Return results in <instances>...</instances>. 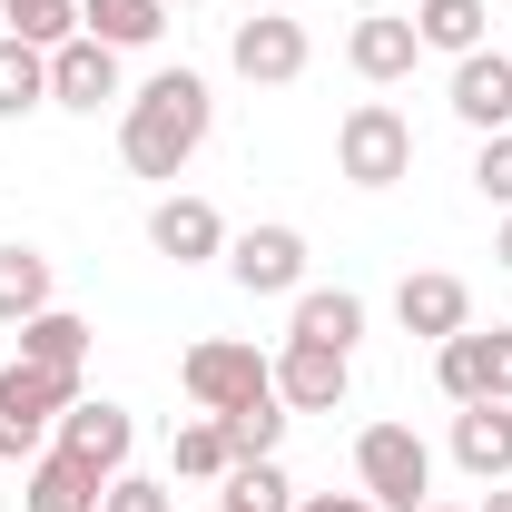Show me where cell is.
I'll return each instance as SVG.
<instances>
[{
    "mask_svg": "<svg viewBox=\"0 0 512 512\" xmlns=\"http://www.w3.org/2000/svg\"><path fill=\"white\" fill-rule=\"evenodd\" d=\"M217 512H296V483L276 473V453H256V463H237L217 483Z\"/></svg>",
    "mask_w": 512,
    "mask_h": 512,
    "instance_id": "cell-25",
    "label": "cell"
},
{
    "mask_svg": "<svg viewBox=\"0 0 512 512\" xmlns=\"http://www.w3.org/2000/svg\"><path fill=\"white\" fill-rule=\"evenodd\" d=\"M30 109H50V50L0 30V119H30Z\"/></svg>",
    "mask_w": 512,
    "mask_h": 512,
    "instance_id": "cell-23",
    "label": "cell"
},
{
    "mask_svg": "<svg viewBox=\"0 0 512 512\" xmlns=\"http://www.w3.org/2000/svg\"><path fill=\"white\" fill-rule=\"evenodd\" d=\"M345 60H355V79H375V89L414 79V60H424V40H414V10H365V20L345 30Z\"/></svg>",
    "mask_w": 512,
    "mask_h": 512,
    "instance_id": "cell-12",
    "label": "cell"
},
{
    "mask_svg": "<svg viewBox=\"0 0 512 512\" xmlns=\"http://www.w3.org/2000/svg\"><path fill=\"white\" fill-rule=\"evenodd\" d=\"M109 99H119V50H109V40H89V30H79V40H60V50H50V109L99 119Z\"/></svg>",
    "mask_w": 512,
    "mask_h": 512,
    "instance_id": "cell-9",
    "label": "cell"
},
{
    "mask_svg": "<svg viewBox=\"0 0 512 512\" xmlns=\"http://www.w3.org/2000/svg\"><path fill=\"white\" fill-rule=\"evenodd\" d=\"M394 325H404V335H424V345H444V335L473 325V286L444 276V266H414V276L394 286Z\"/></svg>",
    "mask_w": 512,
    "mask_h": 512,
    "instance_id": "cell-10",
    "label": "cell"
},
{
    "mask_svg": "<svg viewBox=\"0 0 512 512\" xmlns=\"http://www.w3.org/2000/svg\"><path fill=\"white\" fill-rule=\"evenodd\" d=\"M434 375L453 404H512V325H463L434 345Z\"/></svg>",
    "mask_w": 512,
    "mask_h": 512,
    "instance_id": "cell-6",
    "label": "cell"
},
{
    "mask_svg": "<svg viewBox=\"0 0 512 512\" xmlns=\"http://www.w3.org/2000/svg\"><path fill=\"white\" fill-rule=\"evenodd\" d=\"M473 188H483V197L512 217V128H503V138H483V158H473Z\"/></svg>",
    "mask_w": 512,
    "mask_h": 512,
    "instance_id": "cell-28",
    "label": "cell"
},
{
    "mask_svg": "<svg viewBox=\"0 0 512 512\" xmlns=\"http://www.w3.org/2000/svg\"><path fill=\"white\" fill-rule=\"evenodd\" d=\"M50 444L79 453L89 473H128V444H138V424H128L119 404H89V394H79V404L60 414V434H50Z\"/></svg>",
    "mask_w": 512,
    "mask_h": 512,
    "instance_id": "cell-15",
    "label": "cell"
},
{
    "mask_svg": "<svg viewBox=\"0 0 512 512\" xmlns=\"http://www.w3.org/2000/svg\"><path fill=\"white\" fill-rule=\"evenodd\" d=\"M286 335H296V345H335V355H355V335H365V296H355V286H306Z\"/></svg>",
    "mask_w": 512,
    "mask_h": 512,
    "instance_id": "cell-18",
    "label": "cell"
},
{
    "mask_svg": "<svg viewBox=\"0 0 512 512\" xmlns=\"http://www.w3.org/2000/svg\"><path fill=\"white\" fill-rule=\"evenodd\" d=\"M207 128H217V89L197 69H158L138 99H119V158L138 178H178L207 148Z\"/></svg>",
    "mask_w": 512,
    "mask_h": 512,
    "instance_id": "cell-1",
    "label": "cell"
},
{
    "mask_svg": "<svg viewBox=\"0 0 512 512\" xmlns=\"http://www.w3.org/2000/svg\"><path fill=\"white\" fill-rule=\"evenodd\" d=\"M148 247L168 256V266H207V256H227V217L207 197H158L148 207Z\"/></svg>",
    "mask_w": 512,
    "mask_h": 512,
    "instance_id": "cell-14",
    "label": "cell"
},
{
    "mask_svg": "<svg viewBox=\"0 0 512 512\" xmlns=\"http://www.w3.org/2000/svg\"><path fill=\"white\" fill-rule=\"evenodd\" d=\"M453 463L473 483H512V404H463L453 414Z\"/></svg>",
    "mask_w": 512,
    "mask_h": 512,
    "instance_id": "cell-16",
    "label": "cell"
},
{
    "mask_svg": "<svg viewBox=\"0 0 512 512\" xmlns=\"http://www.w3.org/2000/svg\"><path fill=\"white\" fill-rule=\"evenodd\" d=\"M60 296H50V256L40 247H0V325L20 335L30 316H50Z\"/></svg>",
    "mask_w": 512,
    "mask_h": 512,
    "instance_id": "cell-20",
    "label": "cell"
},
{
    "mask_svg": "<svg viewBox=\"0 0 512 512\" xmlns=\"http://www.w3.org/2000/svg\"><path fill=\"white\" fill-rule=\"evenodd\" d=\"M266 10H296V0H266Z\"/></svg>",
    "mask_w": 512,
    "mask_h": 512,
    "instance_id": "cell-34",
    "label": "cell"
},
{
    "mask_svg": "<svg viewBox=\"0 0 512 512\" xmlns=\"http://www.w3.org/2000/svg\"><path fill=\"white\" fill-rule=\"evenodd\" d=\"M99 493H109V473H89L79 453H40L30 463V483H20V512H99Z\"/></svg>",
    "mask_w": 512,
    "mask_h": 512,
    "instance_id": "cell-17",
    "label": "cell"
},
{
    "mask_svg": "<svg viewBox=\"0 0 512 512\" xmlns=\"http://www.w3.org/2000/svg\"><path fill=\"white\" fill-rule=\"evenodd\" d=\"M424 512H463V503H424Z\"/></svg>",
    "mask_w": 512,
    "mask_h": 512,
    "instance_id": "cell-33",
    "label": "cell"
},
{
    "mask_svg": "<svg viewBox=\"0 0 512 512\" xmlns=\"http://www.w3.org/2000/svg\"><path fill=\"white\" fill-rule=\"evenodd\" d=\"M296 512H375L365 493H296Z\"/></svg>",
    "mask_w": 512,
    "mask_h": 512,
    "instance_id": "cell-30",
    "label": "cell"
},
{
    "mask_svg": "<svg viewBox=\"0 0 512 512\" xmlns=\"http://www.w3.org/2000/svg\"><path fill=\"white\" fill-rule=\"evenodd\" d=\"M168 10H197V0H168Z\"/></svg>",
    "mask_w": 512,
    "mask_h": 512,
    "instance_id": "cell-35",
    "label": "cell"
},
{
    "mask_svg": "<svg viewBox=\"0 0 512 512\" xmlns=\"http://www.w3.org/2000/svg\"><path fill=\"white\" fill-rule=\"evenodd\" d=\"M483 30H493V10H483V0H414V40H424V50H444V60H473V50H483Z\"/></svg>",
    "mask_w": 512,
    "mask_h": 512,
    "instance_id": "cell-19",
    "label": "cell"
},
{
    "mask_svg": "<svg viewBox=\"0 0 512 512\" xmlns=\"http://www.w3.org/2000/svg\"><path fill=\"white\" fill-rule=\"evenodd\" d=\"M20 365H50V375H79V365H89V316H69V306L30 316V325H20Z\"/></svg>",
    "mask_w": 512,
    "mask_h": 512,
    "instance_id": "cell-21",
    "label": "cell"
},
{
    "mask_svg": "<svg viewBox=\"0 0 512 512\" xmlns=\"http://www.w3.org/2000/svg\"><path fill=\"white\" fill-rule=\"evenodd\" d=\"M69 404H79V375H50V365H0V463H40Z\"/></svg>",
    "mask_w": 512,
    "mask_h": 512,
    "instance_id": "cell-4",
    "label": "cell"
},
{
    "mask_svg": "<svg viewBox=\"0 0 512 512\" xmlns=\"http://www.w3.org/2000/svg\"><path fill=\"white\" fill-rule=\"evenodd\" d=\"M227 60H237V79H256V89H286V79H306V20L296 10H256V20H237L227 30Z\"/></svg>",
    "mask_w": 512,
    "mask_h": 512,
    "instance_id": "cell-7",
    "label": "cell"
},
{
    "mask_svg": "<svg viewBox=\"0 0 512 512\" xmlns=\"http://www.w3.org/2000/svg\"><path fill=\"white\" fill-rule=\"evenodd\" d=\"M335 178H345V188H394V178H414V119L384 109V99H355V109L335 119Z\"/></svg>",
    "mask_w": 512,
    "mask_h": 512,
    "instance_id": "cell-3",
    "label": "cell"
},
{
    "mask_svg": "<svg viewBox=\"0 0 512 512\" xmlns=\"http://www.w3.org/2000/svg\"><path fill=\"white\" fill-rule=\"evenodd\" d=\"M227 424V444H237V463H256V453H276L286 444V404L276 394H256V404H237V414H217Z\"/></svg>",
    "mask_w": 512,
    "mask_h": 512,
    "instance_id": "cell-27",
    "label": "cell"
},
{
    "mask_svg": "<svg viewBox=\"0 0 512 512\" xmlns=\"http://www.w3.org/2000/svg\"><path fill=\"white\" fill-rule=\"evenodd\" d=\"M0 30L30 50H60V40H79V0H0Z\"/></svg>",
    "mask_w": 512,
    "mask_h": 512,
    "instance_id": "cell-26",
    "label": "cell"
},
{
    "mask_svg": "<svg viewBox=\"0 0 512 512\" xmlns=\"http://www.w3.org/2000/svg\"><path fill=\"white\" fill-rule=\"evenodd\" d=\"M345 384H355V355H335V345H296V335H286V355H276V404H286V414H335Z\"/></svg>",
    "mask_w": 512,
    "mask_h": 512,
    "instance_id": "cell-11",
    "label": "cell"
},
{
    "mask_svg": "<svg viewBox=\"0 0 512 512\" xmlns=\"http://www.w3.org/2000/svg\"><path fill=\"white\" fill-rule=\"evenodd\" d=\"M168 463H178L188 483H227V473H237V444H227V424H217V414H197V424H178Z\"/></svg>",
    "mask_w": 512,
    "mask_h": 512,
    "instance_id": "cell-24",
    "label": "cell"
},
{
    "mask_svg": "<svg viewBox=\"0 0 512 512\" xmlns=\"http://www.w3.org/2000/svg\"><path fill=\"white\" fill-rule=\"evenodd\" d=\"M355 493L375 512H424L434 503V444L414 424H365L355 434Z\"/></svg>",
    "mask_w": 512,
    "mask_h": 512,
    "instance_id": "cell-2",
    "label": "cell"
},
{
    "mask_svg": "<svg viewBox=\"0 0 512 512\" xmlns=\"http://www.w3.org/2000/svg\"><path fill=\"white\" fill-rule=\"evenodd\" d=\"M493 256H503V266H512V217H503V237H493Z\"/></svg>",
    "mask_w": 512,
    "mask_h": 512,
    "instance_id": "cell-32",
    "label": "cell"
},
{
    "mask_svg": "<svg viewBox=\"0 0 512 512\" xmlns=\"http://www.w3.org/2000/svg\"><path fill=\"white\" fill-rule=\"evenodd\" d=\"M453 119L483 128V138H503L512 128V50H473V60H453Z\"/></svg>",
    "mask_w": 512,
    "mask_h": 512,
    "instance_id": "cell-13",
    "label": "cell"
},
{
    "mask_svg": "<svg viewBox=\"0 0 512 512\" xmlns=\"http://www.w3.org/2000/svg\"><path fill=\"white\" fill-rule=\"evenodd\" d=\"M227 276L247 296H306V237L296 227H247V237H227Z\"/></svg>",
    "mask_w": 512,
    "mask_h": 512,
    "instance_id": "cell-8",
    "label": "cell"
},
{
    "mask_svg": "<svg viewBox=\"0 0 512 512\" xmlns=\"http://www.w3.org/2000/svg\"><path fill=\"white\" fill-rule=\"evenodd\" d=\"M178 384H188L197 414H237V404H256V394H276V365L256 355L247 335H197L188 355H178Z\"/></svg>",
    "mask_w": 512,
    "mask_h": 512,
    "instance_id": "cell-5",
    "label": "cell"
},
{
    "mask_svg": "<svg viewBox=\"0 0 512 512\" xmlns=\"http://www.w3.org/2000/svg\"><path fill=\"white\" fill-rule=\"evenodd\" d=\"M483 512H512V493H503V483H493V493H483Z\"/></svg>",
    "mask_w": 512,
    "mask_h": 512,
    "instance_id": "cell-31",
    "label": "cell"
},
{
    "mask_svg": "<svg viewBox=\"0 0 512 512\" xmlns=\"http://www.w3.org/2000/svg\"><path fill=\"white\" fill-rule=\"evenodd\" d=\"M79 30L109 40V50H148L168 30V0H79Z\"/></svg>",
    "mask_w": 512,
    "mask_h": 512,
    "instance_id": "cell-22",
    "label": "cell"
},
{
    "mask_svg": "<svg viewBox=\"0 0 512 512\" xmlns=\"http://www.w3.org/2000/svg\"><path fill=\"white\" fill-rule=\"evenodd\" d=\"M99 512H168V483H148V473H109Z\"/></svg>",
    "mask_w": 512,
    "mask_h": 512,
    "instance_id": "cell-29",
    "label": "cell"
}]
</instances>
